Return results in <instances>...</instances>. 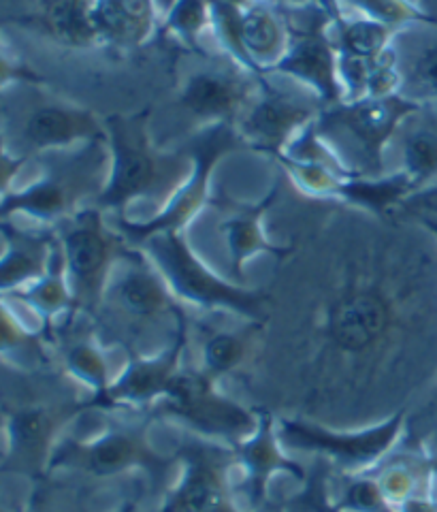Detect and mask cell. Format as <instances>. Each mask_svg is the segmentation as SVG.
I'll use <instances>...</instances> for the list:
<instances>
[{"label":"cell","mask_w":437,"mask_h":512,"mask_svg":"<svg viewBox=\"0 0 437 512\" xmlns=\"http://www.w3.org/2000/svg\"><path fill=\"white\" fill-rule=\"evenodd\" d=\"M64 361L73 376L84 380L90 387L103 391L107 387V361L103 350L90 340L75 342L64 350Z\"/></svg>","instance_id":"83f0119b"},{"label":"cell","mask_w":437,"mask_h":512,"mask_svg":"<svg viewBox=\"0 0 437 512\" xmlns=\"http://www.w3.org/2000/svg\"><path fill=\"white\" fill-rule=\"evenodd\" d=\"M241 43L256 75L273 71L288 50V22L265 5H252L241 13Z\"/></svg>","instance_id":"ac0fdd59"},{"label":"cell","mask_w":437,"mask_h":512,"mask_svg":"<svg viewBox=\"0 0 437 512\" xmlns=\"http://www.w3.org/2000/svg\"><path fill=\"white\" fill-rule=\"evenodd\" d=\"M333 39L339 54L361 58L367 62H378L391 54V43L395 37V28L371 20L367 15L359 18H346V15H333Z\"/></svg>","instance_id":"603a6c76"},{"label":"cell","mask_w":437,"mask_h":512,"mask_svg":"<svg viewBox=\"0 0 437 512\" xmlns=\"http://www.w3.org/2000/svg\"><path fill=\"white\" fill-rule=\"evenodd\" d=\"M39 26L47 37L67 47H92L101 43L94 24V0H45Z\"/></svg>","instance_id":"ffe728a7"},{"label":"cell","mask_w":437,"mask_h":512,"mask_svg":"<svg viewBox=\"0 0 437 512\" xmlns=\"http://www.w3.org/2000/svg\"><path fill=\"white\" fill-rule=\"evenodd\" d=\"M350 3L367 18L388 24L395 30L406 24L429 22L425 13L418 11L410 0H350Z\"/></svg>","instance_id":"f1b7e54d"},{"label":"cell","mask_w":437,"mask_h":512,"mask_svg":"<svg viewBox=\"0 0 437 512\" xmlns=\"http://www.w3.org/2000/svg\"><path fill=\"white\" fill-rule=\"evenodd\" d=\"M103 214L101 207L92 205L58 222L56 229L75 312L99 310L111 271L131 252L122 237L107 227Z\"/></svg>","instance_id":"3957f363"},{"label":"cell","mask_w":437,"mask_h":512,"mask_svg":"<svg viewBox=\"0 0 437 512\" xmlns=\"http://www.w3.org/2000/svg\"><path fill=\"white\" fill-rule=\"evenodd\" d=\"M209 380L197 378H175L171 391L169 410L180 414L182 419L194 427L205 429L207 434L216 436H237L244 438L252 434L254 419L237 404L222 399L220 395L207 389Z\"/></svg>","instance_id":"7c38bea8"},{"label":"cell","mask_w":437,"mask_h":512,"mask_svg":"<svg viewBox=\"0 0 437 512\" xmlns=\"http://www.w3.org/2000/svg\"><path fill=\"white\" fill-rule=\"evenodd\" d=\"M182 340L160 359H137L131 370L109 391L113 402H145L158 393H169L175 382V363L180 357Z\"/></svg>","instance_id":"7402d4cb"},{"label":"cell","mask_w":437,"mask_h":512,"mask_svg":"<svg viewBox=\"0 0 437 512\" xmlns=\"http://www.w3.org/2000/svg\"><path fill=\"white\" fill-rule=\"evenodd\" d=\"M261 75L248 69L209 67L188 75L180 90V103L186 116L216 124H237L258 94Z\"/></svg>","instance_id":"30bf717a"},{"label":"cell","mask_w":437,"mask_h":512,"mask_svg":"<svg viewBox=\"0 0 437 512\" xmlns=\"http://www.w3.org/2000/svg\"><path fill=\"white\" fill-rule=\"evenodd\" d=\"M290 43L286 56L273 73L295 79L310 88L316 99L333 107L344 103V86L339 75V50L333 39V15L327 11H312L303 24L288 26Z\"/></svg>","instance_id":"ba28073f"},{"label":"cell","mask_w":437,"mask_h":512,"mask_svg":"<svg viewBox=\"0 0 437 512\" xmlns=\"http://www.w3.org/2000/svg\"><path fill=\"white\" fill-rule=\"evenodd\" d=\"M56 425V412L45 406H28L13 414L11 434L13 444L22 448V453L32 457V451H41L45 444H50L52 431Z\"/></svg>","instance_id":"4316f807"},{"label":"cell","mask_w":437,"mask_h":512,"mask_svg":"<svg viewBox=\"0 0 437 512\" xmlns=\"http://www.w3.org/2000/svg\"><path fill=\"white\" fill-rule=\"evenodd\" d=\"M416 199H429V201H435V205H437V186H433V190H429V192H416Z\"/></svg>","instance_id":"4dcf8cb0"},{"label":"cell","mask_w":437,"mask_h":512,"mask_svg":"<svg viewBox=\"0 0 437 512\" xmlns=\"http://www.w3.org/2000/svg\"><path fill=\"white\" fill-rule=\"evenodd\" d=\"M218 461L209 451L190 459L188 474L169 512H226L224 476Z\"/></svg>","instance_id":"d6986e66"},{"label":"cell","mask_w":437,"mask_h":512,"mask_svg":"<svg viewBox=\"0 0 437 512\" xmlns=\"http://www.w3.org/2000/svg\"><path fill=\"white\" fill-rule=\"evenodd\" d=\"M75 446H64L60 459L73 468L86 470L96 476H116L128 468L137 466L145 455V444L137 429L120 427L109 429L92 442H73Z\"/></svg>","instance_id":"5bb4252c"},{"label":"cell","mask_w":437,"mask_h":512,"mask_svg":"<svg viewBox=\"0 0 437 512\" xmlns=\"http://www.w3.org/2000/svg\"><path fill=\"white\" fill-rule=\"evenodd\" d=\"M58 239L41 237L5 224V256H3V291L13 293L43 278L54 265Z\"/></svg>","instance_id":"2e32d148"},{"label":"cell","mask_w":437,"mask_h":512,"mask_svg":"<svg viewBox=\"0 0 437 512\" xmlns=\"http://www.w3.org/2000/svg\"><path fill=\"white\" fill-rule=\"evenodd\" d=\"M250 331L216 329L209 331L203 338L201 359H203V378H216L233 372L235 367L244 363L250 350Z\"/></svg>","instance_id":"cb8c5ba5"},{"label":"cell","mask_w":437,"mask_h":512,"mask_svg":"<svg viewBox=\"0 0 437 512\" xmlns=\"http://www.w3.org/2000/svg\"><path fill=\"white\" fill-rule=\"evenodd\" d=\"M269 203H271V197H267L263 203L248 205V207L235 205L229 218L222 220L220 224V231L226 237V246H229L233 276H239L244 263L258 252L282 254V250H278L267 242L261 227V218H263V212L269 207Z\"/></svg>","instance_id":"44dd1931"},{"label":"cell","mask_w":437,"mask_h":512,"mask_svg":"<svg viewBox=\"0 0 437 512\" xmlns=\"http://www.w3.org/2000/svg\"><path fill=\"white\" fill-rule=\"evenodd\" d=\"M39 175L35 182L18 184L5 192L3 216L22 214L39 222H62L86 210V199L101 197L109 178L111 154L105 139H96L73 150H62L32 158Z\"/></svg>","instance_id":"7a4b0ae2"},{"label":"cell","mask_w":437,"mask_h":512,"mask_svg":"<svg viewBox=\"0 0 437 512\" xmlns=\"http://www.w3.org/2000/svg\"><path fill=\"white\" fill-rule=\"evenodd\" d=\"M401 416L388 425L363 431V434H329L314 425L284 423L282 438L288 446L305 448V451H322L329 453L344 463H369L386 453V448L393 444L399 434Z\"/></svg>","instance_id":"4fadbf2b"},{"label":"cell","mask_w":437,"mask_h":512,"mask_svg":"<svg viewBox=\"0 0 437 512\" xmlns=\"http://www.w3.org/2000/svg\"><path fill=\"white\" fill-rule=\"evenodd\" d=\"M171 286L156 265L139 252H128L111 271L99 303L101 318L111 331L128 338L137 348L150 325H160L173 314H180Z\"/></svg>","instance_id":"277c9868"},{"label":"cell","mask_w":437,"mask_h":512,"mask_svg":"<svg viewBox=\"0 0 437 512\" xmlns=\"http://www.w3.org/2000/svg\"><path fill=\"white\" fill-rule=\"evenodd\" d=\"M218 3H224V5L237 7V9H241V11H246V9H250L252 5H256L254 0H218Z\"/></svg>","instance_id":"f546056e"},{"label":"cell","mask_w":437,"mask_h":512,"mask_svg":"<svg viewBox=\"0 0 437 512\" xmlns=\"http://www.w3.org/2000/svg\"><path fill=\"white\" fill-rule=\"evenodd\" d=\"M105 133L111 165L107 184L94 205L103 212L111 210L124 216L133 201L152 199L165 210L190 180L194 169L190 152L158 150L152 143L145 114L111 116L105 120Z\"/></svg>","instance_id":"6da1fadb"},{"label":"cell","mask_w":437,"mask_h":512,"mask_svg":"<svg viewBox=\"0 0 437 512\" xmlns=\"http://www.w3.org/2000/svg\"><path fill=\"white\" fill-rule=\"evenodd\" d=\"M401 73V96L420 105L437 101V39L420 45L410 58L408 69Z\"/></svg>","instance_id":"d4e9b609"},{"label":"cell","mask_w":437,"mask_h":512,"mask_svg":"<svg viewBox=\"0 0 437 512\" xmlns=\"http://www.w3.org/2000/svg\"><path fill=\"white\" fill-rule=\"evenodd\" d=\"M427 468H429V472H431V476L437 480V457L435 459H431L429 463H427Z\"/></svg>","instance_id":"1f68e13d"},{"label":"cell","mask_w":437,"mask_h":512,"mask_svg":"<svg viewBox=\"0 0 437 512\" xmlns=\"http://www.w3.org/2000/svg\"><path fill=\"white\" fill-rule=\"evenodd\" d=\"M423 107L401 94L382 99L367 96L325 107L316 120V128L325 139L344 137V150L354 152L361 173L382 175L386 146L395 139L401 124Z\"/></svg>","instance_id":"8992f818"},{"label":"cell","mask_w":437,"mask_h":512,"mask_svg":"<svg viewBox=\"0 0 437 512\" xmlns=\"http://www.w3.org/2000/svg\"><path fill=\"white\" fill-rule=\"evenodd\" d=\"M395 308L376 286H361L333 301L327 312V340L346 355H363L393 327Z\"/></svg>","instance_id":"8fae6325"},{"label":"cell","mask_w":437,"mask_h":512,"mask_svg":"<svg viewBox=\"0 0 437 512\" xmlns=\"http://www.w3.org/2000/svg\"><path fill=\"white\" fill-rule=\"evenodd\" d=\"M5 152L18 158L73 150L90 141L105 139V120L90 109L50 96H28L15 109L13 120L5 118Z\"/></svg>","instance_id":"5b68a950"},{"label":"cell","mask_w":437,"mask_h":512,"mask_svg":"<svg viewBox=\"0 0 437 512\" xmlns=\"http://www.w3.org/2000/svg\"><path fill=\"white\" fill-rule=\"evenodd\" d=\"M322 109L325 107L320 103L310 101L299 92L263 84L235 128L246 148L282 156L290 143L318 120Z\"/></svg>","instance_id":"9c48e42d"},{"label":"cell","mask_w":437,"mask_h":512,"mask_svg":"<svg viewBox=\"0 0 437 512\" xmlns=\"http://www.w3.org/2000/svg\"><path fill=\"white\" fill-rule=\"evenodd\" d=\"M156 0H94V24L101 43L135 47L156 30Z\"/></svg>","instance_id":"e0dca14e"},{"label":"cell","mask_w":437,"mask_h":512,"mask_svg":"<svg viewBox=\"0 0 437 512\" xmlns=\"http://www.w3.org/2000/svg\"><path fill=\"white\" fill-rule=\"evenodd\" d=\"M401 173H406L414 192L437 186V111L423 107L401 124L399 133Z\"/></svg>","instance_id":"9a60e30c"},{"label":"cell","mask_w":437,"mask_h":512,"mask_svg":"<svg viewBox=\"0 0 437 512\" xmlns=\"http://www.w3.org/2000/svg\"><path fill=\"white\" fill-rule=\"evenodd\" d=\"M141 248L163 274L177 299H186L209 310H233L252 318L261 314V295L244 291V288L216 276L190 250L180 231L154 233L141 242Z\"/></svg>","instance_id":"52a82bcc"},{"label":"cell","mask_w":437,"mask_h":512,"mask_svg":"<svg viewBox=\"0 0 437 512\" xmlns=\"http://www.w3.org/2000/svg\"><path fill=\"white\" fill-rule=\"evenodd\" d=\"M212 22V0H175L165 18V26L192 50H197L205 32L212 30Z\"/></svg>","instance_id":"484cf974"}]
</instances>
